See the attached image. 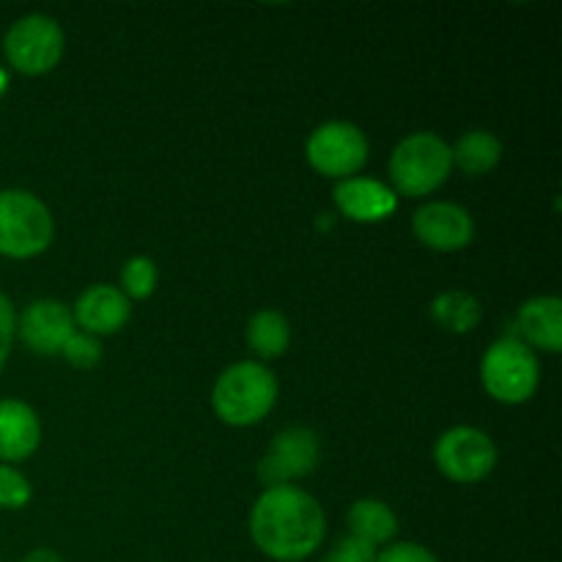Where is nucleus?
Returning <instances> with one entry per match:
<instances>
[{"instance_id":"nucleus-1","label":"nucleus","mask_w":562,"mask_h":562,"mask_svg":"<svg viewBox=\"0 0 562 562\" xmlns=\"http://www.w3.org/2000/svg\"><path fill=\"white\" fill-rule=\"evenodd\" d=\"M327 516L316 497L296 486L267 488L250 510V538L274 562H302L322 549Z\"/></svg>"},{"instance_id":"nucleus-2","label":"nucleus","mask_w":562,"mask_h":562,"mask_svg":"<svg viewBox=\"0 0 562 562\" xmlns=\"http://www.w3.org/2000/svg\"><path fill=\"white\" fill-rule=\"evenodd\" d=\"M278 401V376L256 360L225 368L212 390L214 415L234 428L261 423Z\"/></svg>"},{"instance_id":"nucleus-3","label":"nucleus","mask_w":562,"mask_h":562,"mask_svg":"<svg viewBox=\"0 0 562 562\" xmlns=\"http://www.w3.org/2000/svg\"><path fill=\"white\" fill-rule=\"evenodd\" d=\"M453 170L450 146L434 132H415L395 146L390 157V190L395 195L426 198L448 181Z\"/></svg>"},{"instance_id":"nucleus-4","label":"nucleus","mask_w":562,"mask_h":562,"mask_svg":"<svg viewBox=\"0 0 562 562\" xmlns=\"http://www.w3.org/2000/svg\"><path fill=\"white\" fill-rule=\"evenodd\" d=\"M55 234L47 203L27 190H0V256L25 258L42 256Z\"/></svg>"},{"instance_id":"nucleus-5","label":"nucleus","mask_w":562,"mask_h":562,"mask_svg":"<svg viewBox=\"0 0 562 562\" xmlns=\"http://www.w3.org/2000/svg\"><path fill=\"white\" fill-rule=\"evenodd\" d=\"M481 382L499 404H527L541 384V362L521 340L499 338L483 355Z\"/></svg>"},{"instance_id":"nucleus-6","label":"nucleus","mask_w":562,"mask_h":562,"mask_svg":"<svg viewBox=\"0 0 562 562\" xmlns=\"http://www.w3.org/2000/svg\"><path fill=\"white\" fill-rule=\"evenodd\" d=\"M66 36L64 27L47 14L20 16L5 31L3 53L14 71L27 77H38L53 71L64 58Z\"/></svg>"},{"instance_id":"nucleus-7","label":"nucleus","mask_w":562,"mask_h":562,"mask_svg":"<svg viewBox=\"0 0 562 562\" xmlns=\"http://www.w3.org/2000/svg\"><path fill=\"white\" fill-rule=\"evenodd\" d=\"M368 137L360 126L349 121H327L316 126L307 137V162L316 173L329 176V179H351L368 162Z\"/></svg>"},{"instance_id":"nucleus-8","label":"nucleus","mask_w":562,"mask_h":562,"mask_svg":"<svg viewBox=\"0 0 562 562\" xmlns=\"http://www.w3.org/2000/svg\"><path fill=\"white\" fill-rule=\"evenodd\" d=\"M434 461L448 481L481 483L497 467V445L481 428L456 426L437 439Z\"/></svg>"},{"instance_id":"nucleus-9","label":"nucleus","mask_w":562,"mask_h":562,"mask_svg":"<svg viewBox=\"0 0 562 562\" xmlns=\"http://www.w3.org/2000/svg\"><path fill=\"white\" fill-rule=\"evenodd\" d=\"M318 464V437L305 426H291L274 437L267 456L258 464V481L267 488L289 486L294 477H305Z\"/></svg>"},{"instance_id":"nucleus-10","label":"nucleus","mask_w":562,"mask_h":562,"mask_svg":"<svg viewBox=\"0 0 562 562\" xmlns=\"http://www.w3.org/2000/svg\"><path fill=\"white\" fill-rule=\"evenodd\" d=\"M412 231L423 247L437 252H459L475 239V220L459 203L431 201L412 217Z\"/></svg>"},{"instance_id":"nucleus-11","label":"nucleus","mask_w":562,"mask_h":562,"mask_svg":"<svg viewBox=\"0 0 562 562\" xmlns=\"http://www.w3.org/2000/svg\"><path fill=\"white\" fill-rule=\"evenodd\" d=\"M77 333L75 316L64 302L36 300L16 318V335L36 355H60L66 340Z\"/></svg>"},{"instance_id":"nucleus-12","label":"nucleus","mask_w":562,"mask_h":562,"mask_svg":"<svg viewBox=\"0 0 562 562\" xmlns=\"http://www.w3.org/2000/svg\"><path fill=\"white\" fill-rule=\"evenodd\" d=\"M335 206L355 223H382L398 209V195L376 179L351 176L335 184Z\"/></svg>"},{"instance_id":"nucleus-13","label":"nucleus","mask_w":562,"mask_h":562,"mask_svg":"<svg viewBox=\"0 0 562 562\" xmlns=\"http://www.w3.org/2000/svg\"><path fill=\"white\" fill-rule=\"evenodd\" d=\"M75 324L86 329V335H115L130 322L132 305L119 285H91L77 296V305L71 311Z\"/></svg>"},{"instance_id":"nucleus-14","label":"nucleus","mask_w":562,"mask_h":562,"mask_svg":"<svg viewBox=\"0 0 562 562\" xmlns=\"http://www.w3.org/2000/svg\"><path fill=\"white\" fill-rule=\"evenodd\" d=\"M42 442V423L25 401H0V461H25Z\"/></svg>"},{"instance_id":"nucleus-15","label":"nucleus","mask_w":562,"mask_h":562,"mask_svg":"<svg viewBox=\"0 0 562 562\" xmlns=\"http://www.w3.org/2000/svg\"><path fill=\"white\" fill-rule=\"evenodd\" d=\"M521 344L530 349L560 355L562 351V302L560 296H532L519 307Z\"/></svg>"},{"instance_id":"nucleus-16","label":"nucleus","mask_w":562,"mask_h":562,"mask_svg":"<svg viewBox=\"0 0 562 562\" xmlns=\"http://www.w3.org/2000/svg\"><path fill=\"white\" fill-rule=\"evenodd\" d=\"M346 521H349L351 536L371 543L373 549L387 547L398 536V519L382 499H357L346 514Z\"/></svg>"},{"instance_id":"nucleus-17","label":"nucleus","mask_w":562,"mask_h":562,"mask_svg":"<svg viewBox=\"0 0 562 562\" xmlns=\"http://www.w3.org/2000/svg\"><path fill=\"white\" fill-rule=\"evenodd\" d=\"M450 157H453L456 168L475 179V176H486L497 168L499 159H503V143L497 140V135L486 130L467 132L450 148Z\"/></svg>"},{"instance_id":"nucleus-18","label":"nucleus","mask_w":562,"mask_h":562,"mask_svg":"<svg viewBox=\"0 0 562 562\" xmlns=\"http://www.w3.org/2000/svg\"><path fill=\"white\" fill-rule=\"evenodd\" d=\"M247 346L263 360L283 357L291 346V324L280 311H258L247 322Z\"/></svg>"},{"instance_id":"nucleus-19","label":"nucleus","mask_w":562,"mask_h":562,"mask_svg":"<svg viewBox=\"0 0 562 562\" xmlns=\"http://www.w3.org/2000/svg\"><path fill=\"white\" fill-rule=\"evenodd\" d=\"M431 318L445 333L464 335L481 324L483 307L470 291H445L431 302Z\"/></svg>"},{"instance_id":"nucleus-20","label":"nucleus","mask_w":562,"mask_h":562,"mask_svg":"<svg viewBox=\"0 0 562 562\" xmlns=\"http://www.w3.org/2000/svg\"><path fill=\"white\" fill-rule=\"evenodd\" d=\"M157 263L146 256H135L121 269V291L126 300H148L157 289Z\"/></svg>"},{"instance_id":"nucleus-21","label":"nucleus","mask_w":562,"mask_h":562,"mask_svg":"<svg viewBox=\"0 0 562 562\" xmlns=\"http://www.w3.org/2000/svg\"><path fill=\"white\" fill-rule=\"evenodd\" d=\"M33 488L20 470L0 464V510H20L31 503Z\"/></svg>"},{"instance_id":"nucleus-22","label":"nucleus","mask_w":562,"mask_h":562,"mask_svg":"<svg viewBox=\"0 0 562 562\" xmlns=\"http://www.w3.org/2000/svg\"><path fill=\"white\" fill-rule=\"evenodd\" d=\"M64 360L69 362L71 368H80V371H91L99 360H102V346L97 344V338L86 333H75L60 349Z\"/></svg>"},{"instance_id":"nucleus-23","label":"nucleus","mask_w":562,"mask_h":562,"mask_svg":"<svg viewBox=\"0 0 562 562\" xmlns=\"http://www.w3.org/2000/svg\"><path fill=\"white\" fill-rule=\"evenodd\" d=\"M376 554L379 549H373L371 543L349 536L344 538V541L335 543V547L324 554L322 562H376Z\"/></svg>"},{"instance_id":"nucleus-24","label":"nucleus","mask_w":562,"mask_h":562,"mask_svg":"<svg viewBox=\"0 0 562 562\" xmlns=\"http://www.w3.org/2000/svg\"><path fill=\"white\" fill-rule=\"evenodd\" d=\"M376 562H439L431 549L420 543H387V549H379Z\"/></svg>"},{"instance_id":"nucleus-25","label":"nucleus","mask_w":562,"mask_h":562,"mask_svg":"<svg viewBox=\"0 0 562 562\" xmlns=\"http://www.w3.org/2000/svg\"><path fill=\"white\" fill-rule=\"evenodd\" d=\"M14 335H16L14 307H11L9 296H5L3 291H0V373H3L5 362H9L11 344H14Z\"/></svg>"},{"instance_id":"nucleus-26","label":"nucleus","mask_w":562,"mask_h":562,"mask_svg":"<svg viewBox=\"0 0 562 562\" xmlns=\"http://www.w3.org/2000/svg\"><path fill=\"white\" fill-rule=\"evenodd\" d=\"M22 562H64V560H60L53 549H33V552Z\"/></svg>"},{"instance_id":"nucleus-27","label":"nucleus","mask_w":562,"mask_h":562,"mask_svg":"<svg viewBox=\"0 0 562 562\" xmlns=\"http://www.w3.org/2000/svg\"><path fill=\"white\" fill-rule=\"evenodd\" d=\"M3 88H5V75H3V71H0V91H3Z\"/></svg>"},{"instance_id":"nucleus-28","label":"nucleus","mask_w":562,"mask_h":562,"mask_svg":"<svg viewBox=\"0 0 562 562\" xmlns=\"http://www.w3.org/2000/svg\"><path fill=\"white\" fill-rule=\"evenodd\" d=\"M0 562H3V560H0Z\"/></svg>"}]
</instances>
